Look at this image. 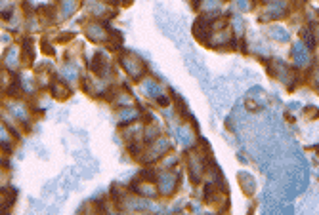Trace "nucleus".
<instances>
[{
  "instance_id": "obj_1",
  "label": "nucleus",
  "mask_w": 319,
  "mask_h": 215,
  "mask_svg": "<svg viewBox=\"0 0 319 215\" xmlns=\"http://www.w3.org/2000/svg\"><path fill=\"white\" fill-rule=\"evenodd\" d=\"M120 63H122L124 71H126V74H128L130 78L140 80V78L144 76V72H145L144 61H142L140 58H136L134 54H124V56L120 58Z\"/></svg>"
},
{
  "instance_id": "obj_2",
  "label": "nucleus",
  "mask_w": 319,
  "mask_h": 215,
  "mask_svg": "<svg viewBox=\"0 0 319 215\" xmlns=\"http://www.w3.org/2000/svg\"><path fill=\"white\" fill-rule=\"evenodd\" d=\"M289 14V6L285 0H274L270 4H266V8L262 10V21H270V19H279Z\"/></svg>"
},
{
  "instance_id": "obj_3",
  "label": "nucleus",
  "mask_w": 319,
  "mask_h": 215,
  "mask_svg": "<svg viewBox=\"0 0 319 215\" xmlns=\"http://www.w3.org/2000/svg\"><path fill=\"white\" fill-rule=\"evenodd\" d=\"M176 181H178V177H176L174 173L164 172L157 177V186H159V190L164 194V196H170L176 188Z\"/></svg>"
},
{
  "instance_id": "obj_4",
  "label": "nucleus",
  "mask_w": 319,
  "mask_h": 215,
  "mask_svg": "<svg viewBox=\"0 0 319 215\" xmlns=\"http://www.w3.org/2000/svg\"><path fill=\"white\" fill-rule=\"evenodd\" d=\"M290 56L294 61V67H306L310 61V54H308V46H304L302 42H296L290 50Z\"/></svg>"
},
{
  "instance_id": "obj_5",
  "label": "nucleus",
  "mask_w": 319,
  "mask_h": 215,
  "mask_svg": "<svg viewBox=\"0 0 319 215\" xmlns=\"http://www.w3.org/2000/svg\"><path fill=\"white\" fill-rule=\"evenodd\" d=\"M86 34L90 40H94V42H98V44L109 42V38H111V32L105 31L102 25H98V23H90L86 27Z\"/></svg>"
},
{
  "instance_id": "obj_6",
  "label": "nucleus",
  "mask_w": 319,
  "mask_h": 215,
  "mask_svg": "<svg viewBox=\"0 0 319 215\" xmlns=\"http://www.w3.org/2000/svg\"><path fill=\"white\" fill-rule=\"evenodd\" d=\"M168 151H170V141L166 137H157V139H153V147L149 149V153H151L149 160H157V158L164 156Z\"/></svg>"
},
{
  "instance_id": "obj_7",
  "label": "nucleus",
  "mask_w": 319,
  "mask_h": 215,
  "mask_svg": "<svg viewBox=\"0 0 319 215\" xmlns=\"http://www.w3.org/2000/svg\"><path fill=\"white\" fill-rule=\"evenodd\" d=\"M140 118V111L138 109H134V107H122V113H120V124H132V122H136Z\"/></svg>"
},
{
  "instance_id": "obj_8",
  "label": "nucleus",
  "mask_w": 319,
  "mask_h": 215,
  "mask_svg": "<svg viewBox=\"0 0 319 215\" xmlns=\"http://www.w3.org/2000/svg\"><path fill=\"white\" fill-rule=\"evenodd\" d=\"M268 34L274 38V40H279V42H287L290 36L289 32L283 29V27H277V25H274V27H270V31H268Z\"/></svg>"
},
{
  "instance_id": "obj_9",
  "label": "nucleus",
  "mask_w": 319,
  "mask_h": 215,
  "mask_svg": "<svg viewBox=\"0 0 319 215\" xmlns=\"http://www.w3.org/2000/svg\"><path fill=\"white\" fill-rule=\"evenodd\" d=\"M79 8V0H61V14L63 17H71Z\"/></svg>"
},
{
  "instance_id": "obj_10",
  "label": "nucleus",
  "mask_w": 319,
  "mask_h": 215,
  "mask_svg": "<svg viewBox=\"0 0 319 215\" xmlns=\"http://www.w3.org/2000/svg\"><path fill=\"white\" fill-rule=\"evenodd\" d=\"M52 93H54V97H58V99H65V97H69V88L59 84V82H54V84H52Z\"/></svg>"
},
{
  "instance_id": "obj_11",
  "label": "nucleus",
  "mask_w": 319,
  "mask_h": 215,
  "mask_svg": "<svg viewBox=\"0 0 319 215\" xmlns=\"http://www.w3.org/2000/svg\"><path fill=\"white\" fill-rule=\"evenodd\" d=\"M17 58H19V52H17V48H14V46L4 54V61H6L8 67H15L17 65Z\"/></svg>"
},
{
  "instance_id": "obj_12",
  "label": "nucleus",
  "mask_w": 319,
  "mask_h": 215,
  "mask_svg": "<svg viewBox=\"0 0 319 215\" xmlns=\"http://www.w3.org/2000/svg\"><path fill=\"white\" fill-rule=\"evenodd\" d=\"M61 72H63V78H67V80H77V76H79V69L71 63H65Z\"/></svg>"
},
{
  "instance_id": "obj_13",
  "label": "nucleus",
  "mask_w": 319,
  "mask_h": 215,
  "mask_svg": "<svg viewBox=\"0 0 319 215\" xmlns=\"http://www.w3.org/2000/svg\"><path fill=\"white\" fill-rule=\"evenodd\" d=\"M239 179L243 181V188H245V192L252 194V192H254V179H252L248 173H241V175H239Z\"/></svg>"
},
{
  "instance_id": "obj_14",
  "label": "nucleus",
  "mask_w": 319,
  "mask_h": 215,
  "mask_svg": "<svg viewBox=\"0 0 319 215\" xmlns=\"http://www.w3.org/2000/svg\"><path fill=\"white\" fill-rule=\"evenodd\" d=\"M178 135H180V141H182L184 145H191V143H193V133H191V131L188 129V126L180 128Z\"/></svg>"
},
{
  "instance_id": "obj_15",
  "label": "nucleus",
  "mask_w": 319,
  "mask_h": 215,
  "mask_svg": "<svg viewBox=\"0 0 319 215\" xmlns=\"http://www.w3.org/2000/svg\"><path fill=\"white\" fill-rule=\"evenodd\" d=\"M233 25H235V32H237V34H243V31H245V23H243V19H241V17H233Z\"/></svg>"
},
{
  "instance_id": "obj_16",
  "label": "nucleus",
  "mask_w": 319,
  "mask_h": 215,
  "mask_svg": "<svg viewBox=\"0 0 319 215\" xmlns=\"http://www.w3.org/2000/svg\"><path fill=\"white\" fill-rule=\"evenodd\" d=\"M220 0H204L203 2V10H210V8H218Z\"/></svg>"
},
{
  "instance_id": "obj_17",
  "label": "nucleus",
  "mask_w": 319,
  "mask_h": 215,
  "mask_svg": "<svg viewBox=\"0 0 319 215\" xmlns=\"http://www.w3.org/2000/svg\"><path fill=\"white\" fill-rule=\"evenodd\" d=\"M237 6H239L243 12H248V10H250V0H237Z\"/></svg>"
}]
</instances>
